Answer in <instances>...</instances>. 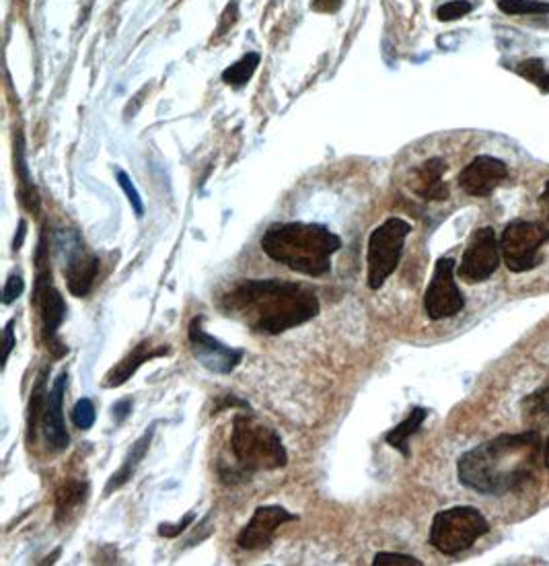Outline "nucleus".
I'll use <instances>...</instances> for the list:
<instances>
[{
    "instance_id": "nucleus-1",
    "label": "nucleus",
    "mask_w": 549,
    "mask_h": 566,
    "mask_svg": "<svg viewBox=\"0 0 549 566\" xmlns=\"http://www.w3.org/2000/svg\"><path fill=\"white\" fill-rule=\"evenodd\" d=\"M224 311L257 334L278 336L319 313L317 292L301 283L267 278L245 281L224 297Z\"/></svg>"
},
{
    "instance_id": "nucleus-2",
    "label": "nucleus",
    "mask_w": 549,
    "mask_h": 566,
    "mask_svg": "<svg viewBox=\"0 0 549 566\" xmlns=\"http://www.w3.org/2000/svg\"><path fill=\"white\" fill-rule=\"evenodd\" d=\"M539 449L541 439L537 431L498 435L463 453L457 464L459 482L471 491L492 496L515 491L531 478Z\"/></svg>"
},
{
    "instance_id": "nucleus-3",
    "label": "nucleus",
    "mask_w": 549,
    "mask_h": 566,
    "mask_svg": "<svg viewBox=\"0 0 549 566\" xmlns=\"http://www.w3.org/2000/svg\"><path fill=\"white\" fill-rule=\"evenodd\" d=\"M340 248V237L315 222H280L262 237V249L267 257L313 278L332 270V256Z\"/></svg>"
},
{
    "instance_id": "nucleus-4",
    "label": "nucleus",
    "mask_w": 549,
    "mask_h": 566,
    "mask_svg": "<svg viewBox=\"0 0 549 566\" xmlns=\"http://www.w3.org/2000/svg\"><path fill=\"white\" fill-rule=\"evenodd\" d=\"M231 451L243 474L278 470L288 464V453L278 432L249 414L233 418Z\"/></svg>"
},
{
    "instance_id": "nucleus-5",
    "label": "nucleus",
    "mask_w": 549,
    "mask_h": 566,
    "mask_svg": "<svg viewBox=\"0 0 549 566\" xmlns=\"http://www.w3.org/2000/svg\"><path fill=\"white\" fill-rule=\"evenodd\" d=\"M490 531V523L475 507H450L434 515L431 526L432 548L445 556L461 554Z\"/></svg>"
},
{
    "instance_id": "nucleus-6",
    "label": "nucleus",
    "mask_w": 549,
    "mask_h": 566,
    "mask_svg": "<svg viewBox=\"0 0 549 566\" xmlns=\"http://www.w3.org/2000/svg\"><path fill=\"white\" fill-rule=\"evenodd\" d=\"M35 266H38V274H35V289H33V305L39 309L41 318V332L44 340L56 359L65 356L68 348L62 344L58 338V327L66 318V303L65 297L54 289L52 284V270L48 264V246L46 237H41L38 251H35Z\"/></svg>"
},
{
    "instance_id": "nucleus-7",
    "label": "nucleus",
    "mask_w": 549,
    "mask_h": 566,
    "mask_svg": "<svg viewBox=\"0 0 549 566\" xmlns=\"http://www.w3.org/2000/svg\"><path fill=\"white\" fill-rule=\"evenodd\" d=\"M412 233V225L399 216H391L383 225H379L369 237L366 249V283L370 291H379L393 272L397 270L407 235Z\"/></svg>"
},
{
    "instance_id": "nucleus-8",
    "label": "nucleus",
    "mask_w": 549,
    "mask_h": 566,
    "mask_svg": "<svg viewBox=\"0 0 549 566\" xmlns=\"http://www.w3.org/2000/svg\"><path fill=\"white\" fill-rule=\"evenodd\" d=\"M549 239V231L531 221H515L506 225L500 237V251L510 272H527L539 266V249Z\"/></svg>"
},
{
    "instance_id": "nucleus-9",
    "label": "nucleus",
    "mask_w": 549,
    "mask_h": 566,
    "mask_svg": "<svg viewBox=\"0 0 549 566\" xmlns=\"http://www.w3.org/2000/svg\"><path fill=\"white\" fill-rule=\"evenodd\" d=\"M463 307V299L459 286L455 283V260L453 257H440L434 264V272L424 295L426 316L439 321L447 318H455Z\"/></svg>"
},
{
    "instance_id": "nucleus-10",
    "label": "nucleus",
    "mask_w": 549,
    "mask_h": 566,
    "mask_svg": "<svg viewBox=\"0 0 549 566\" xmlns=\"http://www.w3.org/2000/svg\"><path fill=\"white\" fill-rule=\"evenodd\" d=\"M500 256H502V251H500L496 231L492 227L477 229L471 235L469 246L463 251L457 274L469 284L488 281L498 270Z\"/></svg>"
},
{
    "instance_id": "nucleus-11",
    "label": "nucleus",
    "mask_w": 549,
    "mask_h": 566,
    "mask_svg": "<svg viewBox=\"0 0 549 566\" xmlns=\"http://www.w3.org/2000/svg\"><path fill=\"white\" fill-rule=\"evenodd\" d=\"M187 338L192 344L194 356L198 359L202 367H206L208 371L218 375H229L239 367V362L243 359V351L231 348L222 344L221 340L210 336L208 332H204L202 318H194L192 324L187 327Z\"/></svg>"
},
{
    "instance_id": "nucleus-12",
    "label": "nucleus",
    "mask_w": 549,
    "mask_h": 566,
    "mask_svg": "<svg viewBox=\"0 0 549 566\" xmlns=\"http://www.w3.org/2000/svg\"><path fill=\"white\" fill-rule=\"evenodd\" d=\"M294 519H297V515L286 511L284 507H278V505L257 507L248 526L239 531V536H237L239 548L241 550L267 548L274 540V534H276V529L283 527L284 523L294 521Z\"/></svg>"
},
{
    "instance_id": "nucleus-13",
    "label": "nucleus",
    "mask_w": 549,
    "mask_h": 566,
    "mask_svg": "<svg viewBox=\"0 0 549 566\" xmlns=\"http://www.w3.org/2000/svg\"><path fill=\"white\" fill-rule=\"evenodd\" d=\"M506 178H509V170H506L504 161L482 155L475 157L459 173V186L466 194L484 198V196H490L494 192Z\"/></svg>"
},
{
    "instance_id": "nucleus-14",
    "label": "nucleus",
    "mask_w": 549,
    "mask_h": 566,
    "mask_svg": "<svg viewBox=\"0 0 549 566\" xmlns=\"http://www.w3.org/2000/svg\"><path fill=\"white\" fill-rule=\"evenodd\" d=\"M66 383H68V373L62 371L58 377H56L52 389L48 391L44 418H41V426H44L46 441L56 451L66 449L68 443H70V435H68L66 422H65Z\"/></svg>"
},
{
    "instance_id": "nucleus-15",
    "label": "nucleus",
    "mask_w": 549,
    "mask_h": 566,
    "mask_svg": "<svg viewBox=\"0 0 549 566\" xmlns=\"http://www.w3.org/2000/svg\"><path fill=\"white\" fill-rule=\"evenodd\" d=\"M66 249V266H65V276L68 291L74 297H87L91 289H93L97 272H100V260L93 254H89L83 248L79 239H74L73 246Z\"/></svg>"
},
{
    "instance_id": "nucleus-16",
    "label": "nucleus",
    "mask_w": 549,
    "mask_h": 566,
    "mask_svg": "<svg viewBox=\"0 0 549 566\" xmlns=\"http://www.w3.org/2000/svg\"><path fill=\"white\" fill-rule=\"evenodd\" d=\"M171 353V348L165 346H152L151 340H143L138 346L132 348V353L124 356L118 365L111 369V371L105 375L103 387H119L124 386L130 377L138 371L144 362H149L152 359H159V356H165Z\"/></svg>"
},
{
    "instance_id": "nucleus-17",
    "label": "nucleus",
    "mask_w": 549,
    "mask_h": 566,
    "mask_svg": "<svg viewBox=\"0 0 549 566\" xmlns=\"http://www.w3.org/2000/svg\"><path fill=\"white\" fill-rule=\"evenodd\" d=\"M447 171V163L439 157L428 159L422 163L414 178L410 181L412 190L426 200H447L449 198V186L442 181V176Z\"/></svg>"
},
{
    "instance_id": "nucleus-18",
    "label": "nucleus",
    "mask_w": 549,
    "mask_h": 566,
    "mask_svg": "<svg viewBox=\"0 0 549 566\" xmlns=\"http://www.w3.org/2000/svg\"><path fill=\"white\" fill-rule=\"evenodd\" d=\"M152 429H154V426H151V429L146 431L144 435L140 437L138 441L132 445V449H130V453H128V457L124 459L122 467H119V470L114 474V476L109 478L108 486H105V494H109L111 491H118L119 486H124L126 482H128V480L132 478V474L136 472L138 464H140V461H143V457L146 456V451H149V445H151V439H152V432H154Z\"/></svg>"
},
{
    "instance_id": "nucleus-19",
    "label": "nucleus",
    "mask_w": 549,
    "mask_h": 566,
    "mask_svg": "<svg viewBox=\"0 0 549 566\" xmlns=\"http://www.w3.org/2000/svg\"><path fill=\"white\" fill-rule=\"evenodd\" d=\"M426 416H428V412L424 408H414L404 422L393 426V429L387 432L385 435L387 445H391L393 449H397L404 453L405 457H410V447H407V443H410L412 435H416V432L420 431V426L424 424Z\"/></svg>"
},
{
    "instance_id": "nucleus-20",
    "label": "nucleus",
    "mask_w": 549,
    "mask_h": 566,
    "mask_svg": "<svg viewBox=\"0 0 549 566\" xmlns=\"http://www.w3.org/2000/svg\"><path fill=\"white\" fill-rule=\"evenodd\" d=\"M87 499V484L83 482H66L56 492V521H66L70 513L79 509Z\"/></svg>"
},
{
    "instance_id": "nucleus-21",
    "label": "nucleus",
    "mask_w": 549,
    "mask_h": 566,
    "mask_svg": "<svg viewBox=\"0 0 549 566\" xmlns=\"http://www.w3.org/2000/svg\"><path fill=\"white\" fill-rule=\"evenodd\" d=\"M15 149H17L15 157H17V179H19L21 200H23V205H25L27 211L38 213L39 211V196H38V190H35V186H33L30 170H27L25 152H23V138H21V136H19V143H17Z\"/></svg>"
},
{
    "instance_id": "nucleus-22",
    "label": "nucleus",
    "mask_w": 549,
    "mask_h": 566,
    "mask_svg": "<svg viewBox=\"0 0 549 566\" xmlns=\"http://www.w3.org/2000/svg\"><path fill=\"white\" fill-rule=\"evenodd\" d=\"M46 375L48 369L39 373L38 381H35L33 391H31V400H30V410H27V439L30 443L35 439V432H38V426L44 418L46 402H48V391H46Z\"/></svg>"
},
{
    "instance_id": "nucleus-23",
    "label": "nucleus",
    "mask_w": 549,
    "mask_h": 566,
    "mask_svg": "<svg viewBox=\"0 0 549 566\" xmlns=\"http://www.w3.org/2000/svg\"><path fill=\"white\" fill-rule=\"evenodd\" d=\"M259 66V54L249 52L245 54L241 60H237L233 66H229L227 71L222 73V81L231 87H243L248 85V81L256 73V68Z\"/></svg>"
},
{
    "instance_id": "nucleus-24",
    "label": "nucleus",
    "mask_w": 549,
    "mask_h": 566,
    "mask_svg": "<svg viewBox=\"0 0 549 566\" xmlns=\"http://www.w3.org/2000/svg\"><path fill=\"white\" fill-rule=\"evenodd\" d=\"M498 9L506 15H545L549 3L544 0H496Z\"/></svg>"
},
{
    "instance_id": "nucleus-25",
    "label": "nucleus",
    "mask_w": 549,
    "mask_h": 566,
    "mask_svg": "<svg viewBox=\"0 0 549 566\" xmlns=\"http://www.w3.org/2000/svg\"><path fill=\"white\" fill-rule=\"evenodd\" d=\"M73 422L76 429L81 431H89L91 426L95 424V418H97V412H95V404L93 400H89V397H83V400H79L74 404L73 408Z\"/></svg>"
},
{
    "instance_id": "nucleus-26",
    "label": "nucleus",
    "mask_w": 549,
    "mask_h": 566,
    "mask_svg": "<svg viewBox=\"0 0 549 566\" xmlns=\"http://www.w3.org/2000/svg\"><path fill=\"white\" fill-rule=\"evenodd\" d=\"M471 9H474V4H471L469 0H450V3L439 6L436 17H439L440 21H457L461 17H466L467 13H471Z\"/></svg>"
},
{
    "instance_id": "nucleus-27",
    "label": "nucleus",
    "mask_w": 549,
    "mask_h": 566,
    "mask_svg": "<svg viewBox=\"0 0 549 566\" xmlns=\"http://www.w3.org/2000/svg\"><path fill=\"white\" fill-rule=\"evenodd\" d=\"M118 184L122 186V190L126 192V196H128V202H130L132 211L136 213L138 219H143V216H144V202H143V198H140V194H138L136 187H134L132 179L128 178V173L118 171Z\"/></svg>"
},
{
    "instance_id": "nucleus-28",
    "label": "nucleus",
    "mask_w": 549,
    "mask_h": 566,
    "mask_svg": "<svg viewBox=\"0 0 549 566\" xmlns=\"http://www.w3.org/2000/svg\"><path fill=\"white\" fill-rule=\"evenodd\" d=\"M372 566H422V561L410 554H393V552H379Z\"/></svg>"
},
{
    "instance_id": "nucleus-29",
    "label": "nucleus",
    "mask_w": 549,
    "mask_h": 566,
    "mask_svg": "<svg viewBox=\"0 0 549 566\" xmlns=\"http://www.w3.org/2000/svg\"><path fill=\"white\" fill-rule=\"evenodd\" d=\"M517 73H518L520 76H525L527 81H531V83H535V85H537V83L545 76L544 60L535 58V60H525V62H520V65L517 66Z\"/></svg>"
},
{
    "instance_id": "nucleus-30",
    "label": "nucleus",
    "mask_w": 549,
    "mask_h": 566,
    "mask_svg": "<svg viewBox=\"0 0 549 566\" xmlns=\"http://www.w3.org/2000/svg\"><path fill=\"white\" fill-rule=\"evenodd\" d=\"M25 291V281L23 276L17 274V272H13V274L6 278L4 283V289H3V303L4 305H11L15 299H19L21 295H23Z\"/></svg>"
},
{
    "instance_id": "nucleus-31",
    "label": "nucleus",
    "mask_w": 549,
    "mask_h": 566,
    "mask_svg": "<svg viewBox=\"0 0 549 566\" xmlns=\"http://www.w3.org/2000/svg\"><path fill=\"white\" fill-rule=\"evenodd\" d=\"M196 519L194 513H187L183 519L178 523V526H169V523H163V526L159 527V534L163 537H178L183 529H186L189 523H192Z\"/></svg>"
},
{
    "instance_id": "nucleus-32",
    "label": "nucleus",
    "mask_w": 549,
    "mask_h": 566,
    "mask_svg": "<svg viewBox=\"0 0 549 566\" xmlns=\"http://www.w3.org/2000/svg\"><path fill=\"white\" fill-rule=\"evenodd\" d=\"M13 327H15V319L6 321V326H4V365L9 362L11 353L15 351V346H17L15 332H13Z\"/></svg>"
},
{
    "instance_id": "nucleus-33",
    "label": "nucleus",
    "mask_w": 549,
    "mask_h": 566,
    "mask_svg": "<svg viewBox=\"0 0 549 566\" xmlns=\"http://www.w3.org/2000/svg\"><path fill=\"white\" fill-rule=\"evenodd\" d=\"M344 0H313L311 9L317 13H336L340 11Z\"/></svg>"
},
{
    "instance_id": "nucleus-34",
    "label": "nucleus",
    "mask_w": 549,
    "mask_h": 566,
    "mask_svg": "<svg viewBox=\"0 0 549 566\" xmlns=\"http://www.w3.org/2000/svg\"><path fill=\"white\" fill-rule=\"evenodd\" d=\"M130 412H132V400H128V397H126V400H119V402L114 404L116 422H124L126 418L130 416Z\"/></svg>"
},
{
    "instance_id": "nucleus-35",
    "label": "nucleus",
    "mask_w": 549,
    "mask_h": 566,
    "mask_svg": "<svg viewBox=\"0 0 549 566\" xmlns=\"http://www.w3.org/2000/svg\"><path fill=\"white\" fill-rule=\"evenodd\" d=\"M25 235H27V222L21 221L19 222V233L15 235V241H13V249L15 251L21 249V246H23V241H25Z\"/></svg>"
},
{
    "instance_id": "nucleus-36",
    "label": "nucleus",
    "mask_w": 549,
    "mask_h": 566,
    "mask_svg": "<svg viewBox=\"0 0 549 566\" xmlns=\"http://www.w3.org/2000/svg\"><path fill=\"white\" fill-rule=\"evenodd\" d=\"M541 206H544V211H545L547 219H549V181L544 187V194H541Z\"/></svg>"
},
{
    "instance_id": "nucleus-37",
    "label": "nucleus",
    "mask_w": 549,
    "mask_h": 566,
    "mask_svg": "<svg viewBox=\"0 0 549 566\" xmlns=\"http://www.w3.org/2000/svg\"><path fill=\"white\" fill-rule=\"evenodd\" d=\"M537 87L544 91V93H549V73H545V76L544 79H541L539 83H537Z\"/></svg>"
},
{
    "instance_id": "nucleus-38",
    "label": "nucleus",
    "mask_w": 549,
    "mask_h": 566,
    "mask_svg": "<svg viewBox=\"0 0 549 566\" xmlns=\"http://www.w3.org/2000/svg\"><path fill=\"white\" fill-rule=\"evenodd\" d=\"M544 461H545V467L549 470V437H547L545 447H544Z\"/></svg>"
}]
</instances>
